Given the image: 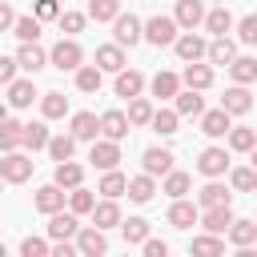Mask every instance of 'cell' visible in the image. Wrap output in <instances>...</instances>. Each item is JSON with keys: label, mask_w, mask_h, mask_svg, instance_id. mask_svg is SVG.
Wrapping results in <instances>:
<instances>
[{"label": "cell", "mask_w": 257, "mask_h": 257, "mask_svg": "<svg viewBox=\"0 0 257 257\" xmlns=\"http://www.w3.org/2000/svg\"><path fill=\"white\" fill-rule=\"evenodd\" d=\"M48 64L60 68V72H76V68L84 64V48H80L72 36H60V40L52 44V52H48Z\"/></svg>", "instance_id": "6da1fadb"}, {"label": "cell", "mask_w": 257, "mask_h": 257, "mask_svg": "<svg viewBox=\"0 0 257 257\" xmlns=\"http://www.w3.org/2000/svg\"><path fill=\"white\" fill-rule=\"evenodd\" d=\"M32 169H36V161H32L28 153H20V149H12V153L0 157V177H4V185H24V181L32 177Z\"/></svg>", "instance_id": "7a4b0ae2"}, {"label": "cell", "mask_w": 257, "mask_h": 257, "mask_svg": "<svg viewBox=\"0 0 257 257\" xmlns=\"http://www.w3.org/2000/svg\"><path fill=\"white\" fill-rule=\"evenodd\" d=\"M141 40H149L153 48L173 44V40H177V20H173V16H149V20L141 24Z\"/></svg>", "instance_id": "3957f363"}, {"label": "cell", "mask_w": 257, "mask_h": 257, "mask_svg": "<svg viewBox=\"0 0 257 257\" xmlns=\"http://www.w3.org/2000/svg\"><path fill=\"white\" fill-rule=\"evenodd\" d=\"M88 161H92V169H116L120 165V141H108V137H96L92 141V149H88Z\"/></svg>", "instance_id": "277c9868"}, {"label": "cell", "mask_w": 257, "mask_h": 257, "mask_svg": "<svg viewBox=\"0 0 257 257\" xmlns=\"http://www.w3.org/2000/svg\"><path fill=\"white\" fill-rule=\"evenodd\" d=\"M197 173H201V177H225V173H229V149H221V145L201 149V157H197Z\"/></svg>", "instance_id": "5b68a950"}, {"label": "cell", "mask_w": 257, "mask_h": 257, "mask_svg": "<svg viewBox=\"0 0 257 257\" xmlns=\"http://www.w3.org/2000/svg\"><path fill=\"white\" fill-rule=\"evenodd\" d=\"M80 233V221H76V213L68 209H56V213H48V241H72Z\"/></svg>", "instance_id": "8992f818"}, {"label": "cell", "mask_w": 257, "mask_h": 257, "mask_svg": "<svg viewBox=\"0 0 257 257\" xmlns=\"http://www.w3.org/2000/svg\"><path fill=\"white\" fill-rule=\"evenodd\" d=\"M76 241V253H84V257H104L108 253V237H104V229H96V225H80V233L72 237Z\"/></svg>", "instance_id": "52a82bcc"}, {"label": "cell", "mask_w": 257, "mask_h": 257, "mask_svg": "<svg viewBox=\"0 0 257 257\" xmlns=\"http://www.w3.org/2000/svg\"><path fill=\"white\" fill-rule=\"evenodd\" d=\"M201 221V205H193L189 197H173V205H169V225L173 229H193Z\"/></svg>", "instance_id": "ba28073f"}, {"label": "cell", "mask_w": 257, "mask_h": 257, "mask_svg": "<svg viewBox=\"0 0 257 257\" xmlns=\"http://www.w3.org/2000/svg\"><path fill=\"white\" fill-rule=\"evenodd\" d=\"M141 24H145V20H137L133 12H120V16L112 20V36H116V44H120V48L141 44Z\"/></svg>", "instance_id": "9c48e42d"}, {"label": "cell", "mask_w": 257, "mask_h": 257, "mask_svg": "<svg viewBox=\"0 0 257 257\" xmlns=\"http://www.w3.org/2000/svg\"><path fill=\"white\" fill-rule=\"evenodd\" d=\"M64 201H68V193H64V189H60V185L52 181V185H40V189H36V197H32V209L48 217V213L64 209Z\"/></svg>", "instance_id": "30bf717a"}, {"label": "cell", "mask_w": 257, "mask_h": 257, "mask_svg": "<svg viewBox=\"0 0 257 257\" xmlns=\"http://www.w3.org/2000/svg\"><path fill=\"white\" fill-rule=\"evenodd\" d=\"M173 48H177V56H181V60L189 64V60H201V56H205L209 40H205V36H197L193 28H185V32H181V36L173 40Z\"/></svg>", "instance_id": "8fae6325"}, {"label": "cell", "mask_w": 257, "mask_h": 257, "mask_svg": "<svg viewBox=\"0 0 257 257\" xmlns=\"http://www.w3.org/2000/svg\"><path fill=\"white\" fill-rule=\"evenodd\" d=\"M16 64H20L24 72H32V76H36V72H40V68L48 64V52H44V48H40L36 40H20V52H16Z\"/></svg>", "instance_id": "7c38bea8"}, {"label": "cell", "mask_w": 257, "mask_h": 257, "mask_svg": "<svg viewBox=\"0 0 257 257\" xmlns=\"http://www.w3.org/2000/svg\"><path fill=\"white\" fill-rule=\"evenodd\" d=\"M221 108H225L229 116H245V112L253 108L249 84H233V88H225V96H221Z\"/></svg>", "instance_id": "4fadbf2b"}, {"label": "cell", "mask_w": 257, "mask_h": 257, "mask_svg": "<svg viewBox=\"0 0 257 257\" xmlns=\"http://www.w3.org/2000/svg\"><path fill=\"white\" fill-rule=\"evenodd\" d=\"M128 133H133V124H128V116H124L120 108L100 112V137H108V141H124Z\"/></svg>", "instance_id": "5bb4252c"}, {"label": "cell", "mask_w": 257, "mask_h": 257, "mask_svg": "<svg viewBox=\"0 0 257 257\" xmlns=\"http://www.w3.org/2000/svg\"><path fill=\"white\" fill-rule=\"evenodd\" d=\"M141 169H145L149 177H165V173L173 169V153H169V149H161V145H153V149H145V153H141Z\"/></svg>", "instance_id": "9a60e30c"}, {"label": "cell", "mask_w": 257, "mask_h": 257, "mask_svg": "<svg viewBox=\"0 0 257 257\" xmlns=\"http://www.w3.org/2000/svg\"><path fill=\"white\" fill-rule=\"evenodd\" d=\"M205 233H221L225 237V229L233 225V209L229 205H213V209H201V221H197Z\"/></svg>", "instance_id": "2e32d148"}, {"label": "cell", "mask_w": 257, "mask_h": 257, "mask_svg": "<svg viewBox=\"0 0 257 257\" xmlns=\"http://www.w3.org/2000/svg\"><path fill=\"white\" fill-rule=\"evenodd\" d=\"M181 84H185V88H197V92H205V88L213 84V64L189 60V64H185V72H181Z\"/></svg>", "instance_id": "e0dca14e"}, {"label": "cell", "mask_w": 257, "mask_h": 257, "mask_svg": "<svg viewBox=\"0 0 257 257\" xmlns=\"http://www.w3.org/2000/svg\"><path fill=\"white\" fill-rule=\"evenodd\" d=\"M68 133H72L76 141H96V137H100V116H96V112H76V116L68 120Z\"/></svg>", "instance_id": "ac0fdd59"}, {"label": "cell", "mask_w": 257, "mask_h": 257, "mask_svg": "<svg viewBox=\"0 0 257 257\" xmlns=\"http://www.w3.org/2000/svg\"><path fill=\"white\" fill-rule=\"evenodd\" d=\"M52 181L68 193V189H76V185H84V165H76L72 157L68 161H56V173H52Z\"/></svg>", "instance_id": "d6986e66"}, {"label": "cell", "mask_w": 257, "mask_h": 257, "mask_svg": "<svg viewBox=\"0 0 257 257\" xmlns=\"http://www.w3.org/2000/svg\"><path fill=\"white\" fill-rule=\"evenodd\" d=\"M197 205H201V209H213V205H233V193H229L217 177H209V185H201V193H197Z\"/></svg>", "instance_id": "ffe728a7"}, {"label": "cell", "mask_w": 257, "mask_h": 257, "mask_svg": "<svg viewBox=\"0 0 257 257\" xmlns=\"http://www.w3.org/2000/svg\"><path fill=\"white\" fill-rule=\"evenodd\" d=\"M92 225H96V229H116V225H120V205H116V197H104V201L92 205Z\"/></svg>", "instance_id": "44dd1931"}, {"label": "cell", "mask_w": 257, "mask_h": 257, "mask_svg": "<svg viewBox=\"0 0 257 257\" xmlns=\"http://www.w3.org/2000/svg\"><path fill=\"white\" fill-rule=\"evenodd\" d=\"M205 32H213V36H225V32H233V12L225 8V4H217V8H205Z\"/></svg>", "instance_id": "7402d4cb"}, {"label": "cell", "mask_w": 257, "mask_h": 257, "mask_svg": "<svg viewBox=\"0 0 257 257\" xmlns=\"http://www.w3.org/2000/svg\"><path fill=\"white\" fill-rule=\"evenodd\" d=\"M173 108H177V116H201L205 112V96L197 92V88H177V96H173Z\"/></svg>", "instance_id": "603a6c76"}, {"label": "cell", "mask_w": 257, "mask_h": 257, "mask_svg": "<svg viewBox=\"0 0 257 257\" xmlns=\"http://www.w3.org/2000/svg\"><path fill=\"white\" fill-rule=\"evenodd\" d=\"M229 124H233V116H229L225 108H209V112H201V133H205V137H213V141H217V137H225V133H229Z\"/></svg>", "instance_id": "cb8c5ba5"}, {"label": "cell", "mask_w": 257, "mask_h": 257, "mask_svg": "<svg viewBox=\"0 0 257 257\" xmlns=\"http://www.w3.org/2000/svg\"><path fill=\"white\" fill-rule=\"evenodd\" d=\"M124 193H128V201H137V205H149V201H153V193H157V177H149V173H141V177H128Z\"/></svg>", "instance_id": "d4e9b609"}, {"label": "cell", "mask_w": 257, "mask_h": 257, "mask_svg": "<svg viewBox=\"0 0 257 257\" xmlns=\"http://www.w3.org/2000/svg\"><path fill=\"white\" fill-rule=\"evenodd\" d=\"M177 28H197L205 20V4L201 0H177V12H173Z\"/></svg>", "instance_id": "484cf974"}, {"label": "cell", "mask_w": 257, "mask_h": 257, "mask_svg": "<svg viewBox=\"0 0 257 257\" xmlns=\"http://www.w3.org/2000/svg\"><path fill=\"white\" fill-rule=\"evenodd\" d=\"M233 56H237V44H233L229 36H213L209 48H205V60H209V64H225V68H229Z\"/></svg>", "instance_id": "4316f807"}, {"label": "cell", "mask_w": 257, "mask_h": 257, "mask_svg": "<svg viewBox=\"0 0 257 257\" xmlns=\"http://www.w3.org/2000/svg\"><path fill=\"white\" fill-rule=\"evenodd\" d=\"M96 68L100 72H120L124 68V48L112 40V44H100L96 48Z\"/></svg>", "instance_id": "83f0119b"}, {"label": "cell", "mask_w": 257, "mask_h": 257, "mask_svg": "<svg viewBox=\"0 0 257 257\" xmlns=\"http://www.w3.org/2000/svg\"><path fill=\"white\" fill-rule=\"evenodd\" d=\"M116 96H124V100H133V96H141V88H145V76L137 72V68H120L116 72Z\"/></svg>", "instance_id": "f1b7e54d"}, {"label": "cell", "mask_w": 257, "mask_h": 257, "mask_svg": "<svg viewBox=\"0 0 257 257\" xmlns=\"http://www.w3.org/2000/svg\"><path fill=\"white\" fill-rule=\"evenodd\" d=\"M225 237H229V245H233V249L257 245V225H253V221H237V217H233V225L225 229Z\"/></svg>", "instance_id": "f546056e"}, {"label": "cell", "mask_w": 257, "mask_h": 257, "mask_svg": "<svg viewBox=\"0 0 257 257\" xmlns=\"http://www.w3.org/2000/svg\"><path fill=\"white\" fill-rule=\"evenodd\" d=\"M149 88H153V96H157V100H173V96H177V88H181V76L161 68V72L149 80Z\"/></svg>", "instance_id": "4dcf8cb0"}, {"label": "cell", "mask_w": 257, "mask_h": 257, "mask_svg": "<svg viewBox=\"0 0 257 257\" xmlns=\"http://www.w3.org/2000/svg\"><path fill=\"white\" fill-rule=\"evenodd\" d=\"M44 145H48V124H44V120H28L24 133H20V149L36 153V149H44Z\"/></svg>", "instance_id": "1f68e13d"}, {"label": "cell", "mask_w": 257, "mask_h": 257, "mask_svg": "<svg viewBox=\"0 0 257 257\" xmlns=\"http://www.w3.org/2000/svg\"><path fill=\"white\" fill-rule=\"evenodd\" d=\"M229 76H233V84H253L257 80V56H233Z\"/></svg>", "instance_id": "d6a6232c"}, {"label": "cell", "mask_w": 257, "mask_h": 257, "mask_svg": "<svg viewBox=\"0 0 257 257\" xmlns=\"http://www.w3.org/2000/svg\"><path fill=\"white\" fill-rule=\"evenodd\" d=\"M100 84H104V72H100L96 64H80V68H76V88H80V92L96 96V92H100Z\"/></svg>", "instance_id": "836d02e7"}, {"label": "cell", "mask_w": 257, "mask_h": 257, "mask_svg": "<svg viewBox=\"0 0 257 257\" xmlns=\"http://www.w3.org/2000/svg\"><path fill=\"white\" fill-rule=\"evenodd\" d=\"M32 100H36V84H32V80H20V76H16V80L8 84V104H12V108H28Z\"/></svg>", "instance_id": "e575fe53"}, {"label": "cell", "mask_w": 257, "mask_h": 257, "mask_svg": "<svg viewBox=\"0 0 257 257\" xmlns=\"http://www.w3.org/2000/svg\"><path fill=\"white\" fill-rule=\"evenodd\" d=\"M229 149L233 153H249L253 145H257V128H249V124H229Z\"/></svg>", "instance_id": "d590c367"}, {"label": "cell", "mask_w": 257, "mask_h": 257, "mask_svg": "<svg viewBox=\"0 0 257 257\" xmlns=\"http://www.w3.org/2000/svg\"><path fill=\"white\" fill-rule=\"evenodd\" d=\"M189 189H193V177L181 173V169H169L165 181H161V193H169V197H189Z\"/></svg>", "instance_id": "8d00e7d4"}, {"label": "cell", "mask_w": 257, "mask_h": 257, "mask_svg": "<svg viewBox=\"0 0 257 257\" xmlns=\"http://www.w3.org/2000/svg\"><path fill=\"white\" fill-rule=\"evenodd\" d=\"M64 112H68V96L64 92H44L40 96V116L44 120H60Z\"/></svg>", "instance_id": "74e56055"}, {"label": "cell", "mask_w": 257, "mask_h": 257, "mask_svg": "<svg viewBox=\"0 0 257 257\" xmlns=\"http://www.w3.org/2000/svg\"><path fill=\"white\" fill-rule=\"evenodd\" d=\"M44 149H48L52 161H68V157L76 153V137H72V133H56V137H48Z\"/></svg>", "instance_id": "f35d334b"}, {"label": "cell", "mask_w": 257, "mask_h": 257, "mask_svg": "<svg viewBox=\"0 0 257 257\" xmlns=\"http://www.w3.org/2000/svg\"><path fill=\"white\" fill-rule=\"evenodd\" d=\"M124 116H128V124H133V128L149 124V120H153V100H149V96H133V100H128V112H124Z\"/></svg>", "instance_id": "ab89813d"}, {"label": "cell", "mask_w": 257, "mask_h": 257, "mask_svg": "<svg viewBox=\"0 0 257 257\" xmlns=\"http://www.w3.org/2000/svg\"><path fill=\"white\" fill-rule=\"evenodd\" d=\"M153 133H161V137H173L177 133V124H181V116H177V108H153Z\"/></svg>", "instance_id": "60d3db41"}, {"label": "cell", "mask_w": 257, "mask_h": 257, "mask_svg": "<svg viewBox=\"0 0 257 257\" xmlns=\"http://www.w3.org/2000/svg\"><path fill=\"white\" fill-rule=\"evenodd\" d=\"M124 185H128V177H124L120 169H104L96 193H104V197H124Z\"/></svg>", "instance_id": "b9f144b4"}, {"label": "cell", "mask_w": 257, "mask_h": 257, "mask_svg": "<svg viewBox=\"0 0 257 257\" xmlns=\"http://www.w3.org/2000/svg\"><path fill=\"white\" fill-rule=\"evenodd\" d=\"M92 205H96V193H92V189H84V185H76V189H68V209H72L76 217H84V213H92Z\"/></svg>", "instance_id": "7bdbcfd3"}, {"label": "cell", "mask_w": 257, "mask_h": 257, "mask_svg": "<svg viewBox=\"0 0 257 257\" xmlns=\"http://www.w3.org/2000/svg\"><path fill=\"white\" fill-rule=\"evenodd\" d=\"M116 229L124 233V245H141V241L149 237V221H145V217H128V221L120 217V225H116Z\"/></svg>", "instance_id": "ee69618b"}, {"label": "cell", "mask_w": 257, "mask_h": 257, "mask_svg": "<svg viewBox=\"0 0 257 257\" xmlns=\"http://www.w3.org/2000/svg\"><path fill=\"white\" fill-rule=\"evenodd\" d=\"M20 133H24V124H20V120H12V116H4V120H0V153L20 149Z\"/></svg>", "instance_id": "f6af8a7d"}, {"label": "cell", "mask_w": 257, "mask_h": 257, "mask_svg": "<svg viewBox=\"0 0 257 257\" xmlns=\"http://www.w3.org/2000/svg\"><path fill=\"white\" fill-rule=\"evenodd\" d=\"M88 16L96 24H112L120 16V0H88Z\"/></svg>", "instance_id": "bcb514c9"}, {"label": "cell", "mask_w": 257, "mask_h": 257, "mask_svg": "<svg viewBox=\"0 0 257 257\" xmlns=\"http://www.w3.org/2000/svg\"><path fill=\"white\" fill-rule=\"evenodd\" d=\"M189 249L201 253V257H217V253H225V237L221 233H205V237H193Z\"/></svg>", "instance_id": "7dc6e473"}, {"label": "cell", "mask_w": 257, "mask_h": 257, "mask_svg": "<svg viewBox=\"0 0 257 257\" xmlns=\"http://www.w3.org/2000/svg\"><path fill=\"white\" fill-rule=\"evenodd\" d=\"M229 185H233L237 193H253V189H257V169H253V165H245V169H229Z\"/></svg>", "instance_id": "c3c4849f"}, {"label": "cell", "mask_w": 257, "mask_h": 257, "mask_svg": "<svg viewBox=\"0 0 257 257\" xmlns=\"http://www.w3.org/2000/svg\"><path fill=\"white\" fill-rule=\"evenodd\" d=\"M12 36H16V40H36V36H40V20H36L32 12H28V16H16V20H12Z\"/></svg>", "instance_id": "681fc988"}, {"label": "cell", "mask_w": 257, "mask_h": 257, "mask_svg": "<svg viewBox=\"0 0 257 257\" xmlns=\"http://www.w3.org/2000/svg\"><path fill=\"white\" fill-rule=\"evenodd\" d=\"M84 20H88L84 12H60V16H56V24H60V32H64V36H76V32L84 28Z\"/></svg>", "instance_id": "f907efd6"}, {"label": "cell", "mask_w": 257, "mask_h": 257, "mask_svg": "<svg viewBox=\"0 0 257 257\" xmlns=\"http://www.w3.org/2000/svg\"><path fill=\"white\" fill-rule=\"evenodd\" d=\"M20 253H24V257H48V253H52V241H44V237H24V241H20Z\"/></svg>", "instance_id": "816d5d0a"}, {"label": "cell", "mask_w": 257, "mask_h": 257, "mask_svg": "<svg viewBox=\"0 0 257 257\" xmlns=\"http://www.w3.org/2000/svg\"><path fill=\"white\" fill-rule=\"evenodd\" d=\"M237 40H241V44H257V12L241 16V24H237Z\"/></svg>", "instance_id": "f5cc1de1"}, {"label": "cell", "mask_w": 257, "mask_h": 257, "mask_svg": "<svg viewBox=\"0 0 257 257\" xmlns=\"http://www.w3.org/2000/svg\"><path fill=\"white\" fill-rule=\"evenodd\" d=\"M32 16H36L40 24H44V20H56V16H60V4H56V0H36V4H32Z\"/></svg>", "instance_id": "db71d44e"}, {"label": "cell", "mask_w": 257, "mask_h": 257, "mask_svg": "<svg viewBox=\"0 0 257 257\" xmlns=\"http://www.w3.org/2000/svg\"><path fill=\"white\" fill-rule=\"evenodd\" d=\"M16 72H20L16 56H0V84H4V88H8L12 80H16Z\"/></svg>", "instance_id": "11a10c76"}, {"label": "cell", "mask_w": 257, "mask_h": 257, "mask_svg": "<svg viewBox=\"0 0 257 257\" xmlns=\"http://www.w3.org/2000/svg\"><path fill=\"white\" fill-rule=\"evenodd\" d=\"M141 249H145V257H169V245H165V241H157V237H145V241H141Z\"/></svg>", "instance_id": "9f6ffc18"}, {"label": "cell", "mask_w": 257, "mask_h": 257, "mask_svg": "<svg viewBox=\"0 0 257 257\" xmlns=\"http://www.w3.org/2000/svg\"><path fill=\"white\" fill-rule=\"evenodd\" d=\"M72 253H76V241H52L48 257H72Z\"/></svg>", "instance_id": "6f0895ef"}, {"label": "cell", "mask_w": 257, "mask_h": 257, "mask_svg": "<svg viewBox=\"0 0 257 257\" xmlns=\"http://www.w3.org/2000/svg\"><path fill=\"white\" fill-rule=\"evenodd\" d=\"M12 20H16L12 4H4V0H0V32H8V28H12Z\"/></svg>", "instance_id": "680465c9"}, {"label": "cell", "mask_w": 257, "mask_h": 257, "mask_svg": "<svg viewBox=\"0 0 257 257\" xmlns=\"http://www.w3.org/2000/svg\"><path fill=\"white\" fill-rule=\"evenodd\" d=\"M249 161H253V169H257V145H253V149H249Z\"/></svg>", "instance_id": "91938a15"}, {"label": "cell", "mask_w": 257, "mask_h": 257, "mask_svg": "<svg viewBox=\"0 0 257 257\" xmlns=\"http://www.w3.org/2000/svg\"><path fill=\"white\" fill-rule=\"evenodd\" d=\"M4 116H8V104H0V120H4Z\"/></svg>", "instance_id": "94428289"}, {"label": "cell", "mask_w": 257, "mask_h": 257, "mask_svg": "<svg viewBox=\"0 0 257 257\" xmlns=\"http://www.w3.org/2000/svg\"><path fill=\"white\" fill-rule=\"evenodd\" d=\"M4 253H8V249H4V241H0V257H4Z\"/></svg>", "instance_id": "6125c7cd"}, {"label": "cell", "mask_w": 257, "mask_h": 257, "mask_svg": "<svg viewBox=\"0 0 257 257\" xmlns=\"http://www.w3.org/2000/svg\"><path fill=\"white\" fill-rule=\"evenodd\" d=\"M213 4H225V0H213Z\"/></svg>", "instance_id": "be15d7a7"}, {"label": "cell", "mask_w": 257, "mask_h": 257, "mask_svg": "<svg viewBox=\"0 0 257 257\" xmlns=\"http://www.w3.org/2000/svg\"><path fill=\"white\" fill-rule=\"evenodd\" d=\"M0 189H4V177H0Z\"/></svg>", "instance_id": "e7e4bbea"}]
</instances>
